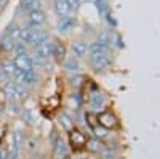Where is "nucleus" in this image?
I'll return each mask as SVG.
<instances>
[{"mask_svg":"<svg viewBox=\"0 0 160 159\" xmlns=\"http://www.w3.org/2000/svg\"><path fill=\"white\" fill-rule=\"evenodd\" d=\"M11 79H13V82L21 84V85L28 87V88L35 87L38 84V74L34 69H31V71H19V69H16V72L13 74Z\"/></svg>","mask_w":160,"mask_h":159,"instance_id":"obj_1","label":"nucleus"},{"mask_svg":"<svg viewBox=\"0 0 160 159\" xmlns=\"http://www.w3.org/2000/svg\"><path fill=\"white\" fill-rule=\"evenodd\" d=\"M26 145V138H24V132L21 129H16L13 132V138H11V146L8 148V157L10 159H19L22 146Z\"/></svg>","mask_w":160,"mask_h":159,"instance_id":"obj_2","label":"nucleus"},{"mask_svg":"<svg viewBox=\"0 0 160 159\" xmlns=\"http://www.w3.org/2000/svg\"><path fill=\"white\" fill-rule=\"evenodd\" d=\"M90 64H91V68L95 69L96 72L106 71L108 68L112 66V55H111V51L109 53H102V55L90 56Z\"/></svg>","mask_w":160,"mask_h":159,"instance_id":"obj_3","label":"nucleus"},{"mask_svg":"<svg viewBox=\"0 0 160 159\" xmlns=\"http://www.w3.org/2000/svg\"><path fill=\"white\" fill-rule=\"evenodd\" d=\"M53 145V150H55V154L59 157V159H64V157H68L69 154V146H68V143L64 141V138L59 135L55 141L51 143Z\"/></svg>","mask_w":160,"mask_h":159,"instance_id":"obj_4","label":"nucleus"},{"mask_svg":"<svg viewBox=\"0 0 160 159\" xmlns=\"http://www.w3.org/2000/svg\"><path fill=\"white\" fill-rule=\"evenodd\" d=\"M28 23H26V26H35V28H42V26L47 23V16L45 13L42 10L38 11H34V13H29L28 15Z\"/></svg>","mask_w":160,"mask_h":159,"instance_id":"obj_5","label":"nucleus"},{"mask_svg":"<svg viewBox=\"0 0 160 159\" xmlns=\"http://www.w3.org/2000/svg\"><path fill=\"white\" fill-rule=\"evenodd\" d=\"M13 61H15L16 69H19V71H31V69H34L29 53H28V55H18V56H15Z\"/></svg>","mask_w":160,"mask_h":159,"instance_id":"obj_6","label":"nucleus"},{"mask_svg":"<svg viewBox=\"0 0 160 159\" xmlns=\"http://www.w3.org/2000/svg\"><path fill=\"white\" fill-rule=\"evenodd\" d=\"M15 44L16 42L11 39V35L7 31H3V34L0 35V53H10V51H13Z\"/></svg>","mask_w":160,"mask_h":159,"instance_id":"obj_7","label":"nucleus"},{"mask_svg":"<svg viewBox=\"0 0 160 159\" xmlns=\"http://www.w3.org/2000/svg\"><path fill=\"white\" fill-rule=\"evenodd\" d=\"M0 90H2V93L5 95L7 100H18V93H16V84L11 81H7L2 84V87H0Z\"/></svg>","mask_w":160,"mask_h":159,"instance_id":"obj_8","label":"nucleus"},{"mask_svg":"<svg viewBox=\"0 0 160 159\" xmlns=\"http://www.w3.org/2000/svg\"><path fill=\"white\" fill-rule=\"evenodd\" d=\"M19 10L29 15V13L42 10V3H40V0H21L19 2Z\"/></svg>","mask_w":160,"mask_h":159,"instance_id":"obj_9","label":"nucleus"},{"mask_svg":"<svg viewBox=\"0 0 160 159\" xmlns=\"http://www.w3.org/2000/svg\"><path fill=\"white\" fill-rule=\"evenodd\" d=\"M53 47H55V40H51V39H47L45 42H42L40 45L34 47V50L48 60V58L51 56V53H53Z\"/></svg>","mask_w":160,"mask_h":159,"instance_id":"obj_10","label":"nucleus"},{"mask_svg":"<svg viewBox=\"0 0 160 159\" xmlns=\"http://www.w3.org/2000/svg\"><path fill=\"white\" fill-rule=\"evenodd\" d=\"M74 26H75V18L71 15H66V16H61L58 21V31L59 32H69Z\"/></svg>","mask_w":160,"mask_h":159,"instance_id":"obj_11","label":"nucleus"},{"mask_svg":"<svg viewBox=\"0 0 160 159\" xmlns=\"http://www.w3.org/2000/svg\"><path fill=\"white\" fill-rule=\"evenodd\" d=\"M71 48H72V53H74V56H75L77 60L85 58V56L88 55V45H87V42H83V40L74 42Z\"/></svg>","mask_w":160,"mask_h":159,"instance_id":"obj_12","label":"nucleus"},{"mask_svg":"<svg viewBox=\"0 0 160 159\" xmlns=\"http://www.w3.org/2000/svg\"><path fill=\"white\" fill-rule=\"evenodd\" d=\"M62 68L66 72H69V74H78L80 71V63L75 56H71V58H66L64 63H62Z\"/></svg>","mask_w":160,"mask_h":159,"instance_id":"obj_13","label":"nucleus"},{"mask_svg":"<svg viewBox=\"0 0 160 159\" xmlns=\"http://www.w3.org/2000/svg\"><path fill=\"white\" fill-rule=\"evenodd\" d=\"M19 117H21V121L24 125H28V127H34L35 125V121H37V117L34 114L32 109L29 108H22V111L19 113Z\"/></svg>","mask_w":160,"mask_h":159,"instance_id":"obj_14","label":"nucleus"},{"mask_svg":"<svg viewBox=\"0 0 160 159\" xmlns=\"http://www.w3.org/2000/svg\"><path fill=\"white\" fill-rule=\"evenodd\" d=\"M51 56H53V60H55L58 64L64 63V60H66V47H64L62 44H59V42H55Z\"/></svg>","mask_w":160,"mask_h":159,"instance_id":"obj_15","label":"nucleus"},{"mask_svg":"<svg viewBox=\"0 0 160 159\" xmlns=\"http://www.w3.org/2000/svg\"><path fill=\"white\" fill-rule=\"evenodd\" d=\"M90 106L95 111H99L102 106H104V95L101 92H93L90 95Z\"/></svg>","mask_w":160,"mask_h":159,"instance_id":"obj_16","label":"nucleus"},{"mask_svg":"<svg viewBox=\"0 0 160 159\" xmlns=\"http://www.w3.org/2000/svg\"><path fill=\"white\" fill-rule=\"evenodd\" d=\"M7 113H10L11 116H19V113L22 111V103L19 100H7L5 104Z\"/></svg>","mask_w":160,"mask_h":159,"instance_id":"obj_17","label":"nucleus"},{"mask_svg":"<svg viewBox=\"0 0 160 159\" xmlns=\"http://www.w3.org/2000/svg\"><path fill=\"white\" fill-rule=\"evenodd\" d=\"M98 42L111 48V45H114V42H115V34L112 31H102L98 35Z\"/></svg>","mask_w":160,"mask_h":159,"instance_id":"obj_18","label":"nucleus"},{"mask_svg":"<svg viewBox=\"0 0 160 159\" xmlns=\"http://www.w3.org/2000/svg\"><path fill=\"white\" fill-rule=\"evenodd\" d=\"M111 48L106 47L99 42H95V44H90L88 45V55L90 56H95V55H102V53H109Z\"/></svg>","mask_w":160,"mask_h":159,"instance_id":"obj_19","label":"nucleus"},{"mask_svg":"<svg viewBox=\"0 0 160 159\" xmlns=\"http://www.w3.org/2000/svg\"><path fill=\"white\" fill-rule=\"evenodd\" d=\"M0 68L3 69V72L7 74L8 79L13 77V74L16 72V66H15V61L10 60V58H5L3 61H0Z\"/></svg>","mask_w":160,"mask_h":159,"instance_id":"obj_20","label":"nucleus"},{"mask_svg":"<svg viewBox=\"0 0 160 159\" xmlns=\"http://www.w3.org/2000/svg\"><path fill=\"white\" fill-rule=\"evenodd\" d=\"M5 31L11 35L13 40L18 42V40H19V37H21V31H22V28H21V26H19L16 21H11V23L7 26V29H5Z\"/></svg>","mask_w":160,"mask_h":159,"instance_id":"obj_21","label":"nucleus"},{"mask_svg":"<svg viewBox=\"0 0 160 159\" xmlns=\"http://www.w3.org/2000/svg\"><path fill=\"white\" fill-rule=\"evenodd\" d=\"M53 10L55 13L61 18V16H66L69 13V8H68V3H66V0H55L53 2Z\"/></svg>","mask_w":160,"mask_h":159,"instance_id":"obj_22","label":"nucleus"},{"mask_svg":"<svg viewBox=\"0 0 160 159\" xmlns=\"http://www.w3.org/2000/svg\"><path fill=\"white\" fill-rule=\"evenodd\" d=\"M99 124L109 129V127H114V125L117 124V119H115V116L111 114V113H102V114L99 116Z\"/></svg>","mask_w":160,"mask_h":159,"instance_id":"obj_23","label":"nucleus"},{"mask_svg":"<svg viewBox=\"0 0 160 159\" xmlns=\"http://www.w3.org/2000/svg\"><path fill=\"white\" fill-rule=\"evenodd\" d=\"M58 124H59L62 129H66V130H71V129L74 127V121H72V117H71L68 113H61V114L58 116Z\"/></svg>","mask_w":160,"mask_h":159,"instance_id":"obj_24","label":"nucleus"},{"mask_svg":"<svg viewBox=\"0 0 160 159\" xmlns=\"http://www.w3.org/2000/svg\"><path fill=\"white\" fill-rule=\"evenodd\" d=\"M16 84V82H15ZM16 93H18V100L22 103V101H26L29 98V88L28 87H24V85H21V84H16Z\"/></svg>","mask_w":160,"mask_h":159,"instance_id":"obj_25","label":"nucleus"},{"mask_svg":"<svg viewBox=\"0 0 160 159\" xmlns=\"http://www.w3.org/2000/svg\"><path fill=\"white\" fill-rule=\"evenodd\" d=\"M13 51H15V56H18V55H28V53H29V45H26L24 42L18 40V42L15 44V48H13Z\"/></svg>","mask_w":160,"mask_h":159,"instance_id":"obj_26","label":"nucleus"},{"mask_svg":"<svg viewBox=\"0 0 160 159\" xmlns=\"http://www.w3.org/2000/svg\"><path fill=\"white\" fill-rule=\"evenodd\" d=\"M96 8H98L101 16H108L109 15V3H108V0H96Z\"/></svg>","mask_w":160,"mask_h":159,"instance_id":"obj_27","label":"nucleus"},{"mask_svg":"<svg viewBox=\"0 0 160 159\" xmlns=\"http://www.w3.org/2000/svg\"><path fill=\"white\" fill-rule=\"evenodd\" d=\"M88 150L93 151V153H101L102 151V145H101L99 140H91V141H88Z\"/></svg>","mask_w":160,"mask_h":159,"instance_id":"obj_28","label":"nucleus"},{"mask_svg":"<svg viewBox=\"0 0 160 159\" xmlns=\"http://www.w3.org/2000/svg\"><path fill=\"white\" fill-rule=\"evenodd\" d=\"M71 103L74 104V108H80V106H82V97H80L78 92L71 95Z\"/></svg>","mask_w":160,"mask_h":159,"instance_id":"obj_29","label":"nucleus"},{"mask_svg":"<svg viewBox=\"0 0 160 159\" xmlns=\"http://www.w3.org/2000/svg\"><path fill=\"white\" fill-rule=\"evenodd\" d=\"M66 3H68L69 11H77L78 7H80V2H78V0H66Z\"/></svg>","mask_w":160,"mask_h":159,"instance_id":"obj_30","label":"nucleus"},{"mask_svg":"<svg viewBox=\"0 0 160 159\" xmlns=\"http://www.w3.org/2000/svg\"><path fill=\"white\" fill-rule=\"evenodd\" d=\"M82 79H83L82 76H78V74H75V77H72V79H71V82H72V85H74L75 88H78L80 85H82V82H80V81H82Z\"/></svg>","mask_w":160,"mask_h":159,"instance_id":"obj_31","label":"nucleus"},{"mask_svg":"<svg viewBox=\"0 0 160 159\" xmlns=\"http://www.w3.org/2000/svg\"><path fill=\"white\" fill-rule=\"evenodd\" d=\"M0 159H10L8 157V148H0Z\"/></svg>","mask_w":160,"mask_h":159,"instance_id":"obj_32","label":"nucleus"},{"mask_svg":"<svg viewBox=\"0 0 160 159\" xmlns=\"http://www.w3.org/2000/svg\"><path fill=\"white\" fill-rule=\"evenodd\" d=\"M7 81H10V79L7 77V74L3 72V69L0 68V84H3V82H7Z\"/></svg>","mask_w":160,"mask_h":159,"instance_id":"obj_33","label":"nucleus"},{"mask_svg":"<svg viewBox=\"0 0 160 159\" xmlns=\"http://www.w3.org/2000/svg\"><path fill=\"white\" fill-rule=\"evenodd\" d=\"M102 157H104V159H114V154H112L111 150H108V151L102 153Z\"/></svg>","mask_w":160,"mask_h":159,"instance_id":"obj_34","label":"nucleus"},{"mask_svg":"<svg viewBox=\"0 0 160 159\" xmlns=\"http://www.w3.org/2000/svg\"><path fill=\"white\" fill-rule=\"evenodd\" d=\"M5 113H7V109H5V103H3V101H0V117H3Z\"/></svg>","mask_w":160,"mask_h":159,"instance_id":"obj_35","label":"nucleus"},{"mask_svg":"<svg viewBox=\"0 0 160 159\" xmlns=\"http://www.w3.org/2000/svg\"><path fill=\"white\" fill-rule=\"evenodd\" d=\"M7 3H8V0H0V10H3L7 7Z\"/></svg>","mask_w":160,"mask_h":159,"instance_id":"obj_36","label":"nucleus"},{"mask_svg":"<svg viewBox=\"0 0 160 159\" xmlns=\"http://www.w3.org/2000/svg\"><path fill=\"white\" fill-rule=\"evenodd\" d=\"M0 13H2V10H0Z\"/></svg>","mask_w":160,"mask_h":159,"instance_id":"obj_37","label":"nucleus"},{"mask_svg":"<svg viewBox=\"0 0 160 159\" xmlns=\"http://www.w3.org/2000/svg\"><path fill=\"white\" fill-rule=\"evenodd\" d=\"M58 159H59V157H58Z\"/></svg>","mask_w":160,"mask_h":159,"instance_id":"obj_38","label":"nucleus"}]
</instances>
